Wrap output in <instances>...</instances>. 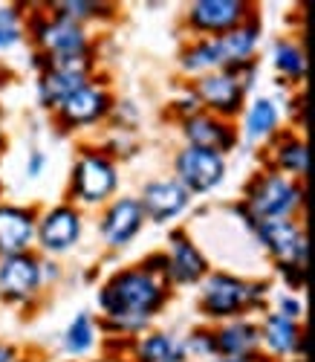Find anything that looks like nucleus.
Returning a JSON list of instances; mask_svg holds the SVG:
<instances>
[{"label":"nucleus","mask_w":315,"mask_h":362,"mask_svg":"<svg viewBox=\"0 0 315 362\" xmlns=\"http://www.w3.org/2000/svg\"><path fill=\"white\" fill-rule=\"evenodd\" d=\"M168 281L156 276L145 264L124 267L102 284L99 290V308L105 322L116 334H139L150 325V319L165 308L168 301Z\"/></svg>","instance_id":"obj_1"},{"label":"nucleus","mask_w":315,"mask_h":362,"mask_svg":"<svg viewBox=\"0 0 315 362\" xmlns=\"http://www.w3.org/2000/svg\"><path fill=\"white\" fill-rule=\"evenodd\" d=\"M269 287L263 281H249L232 273H208L200 281L197 308L208 322H232L246 319L249 310L263 305Z\"/></svg>","instance_id":"obj_2"},{"label":"nucleus","mask_w":315,"mask_h":362,"mask_svg":"<svg viewBox=\"0 0 315 362\" xmlns=\"http://www.w3.org/2000/svg\"><path fill=\"white\" fill-rule=\"evenodd\" d=\"M301 206H304V183L263 168L246 183L240 212L246 215L249 223H261V221L295 218Z\"/></svg>","instance_id":"obj_3"},{"label":"nucleus","mask_w":315,"mask_h":362,"mask_svg":"<svg viewBox=\"0 0 315 362\" xmlns=\"http://www.w3.org/2000/svg\"><path fill=\"white\" fill-rule=\"evenodd\" d=\"M261 247L272 255L278 273L283 276L292 290H301L307 284V232L298 218L283 221H261L249 223Z\"/></svg>","instance_id":"obj_4"},{"label":"nucleus","mask_w":315,"mask_h":362,"mask_svg":"<svg viewBox=\"0 0 315 362\" xmlns=\"http://www.w3.org/2000/svg\"><path fill=\"white\" fill-rule=\"evenodd\" d=\"M119 189V168L107 154L84 151L70 171V200L81 206H102Z\"/></svg>","instance_id":"obj_5"},{"label":"nucleus","mask_w":315,"mask_h":362,"mask_svg":"<svg viewBox=\"0 0 315 362\" xmlns=\"http://www.w3.org/2000/svg\"><path fill=\"white\" fill-rule=\"evenodd\" d=\"M26 33H32V41H35L41 58H58V55H73V52L93 49L84 26L61 18V15L49 12V9L29 21Z\"/></svg>","instance_id":"obj_6"},{"label":"nucleus","mask_w":315,"mask_h":362,"mask_svg":"<svg viewBox=\"0 0 315 362\" xmlns=\"http://www.w3.org/2000/svg\"><path fill=\"white\" fill-rule=\"evenodd\" d=\"M226 157L206 148L185 145L174 157V180L188 194H208L226 180Z\"/></svg>","instance_id":"obj_7"},{"label":"nucleus","mask_w":315,"mask_h":362,"mask_svg":"<svg viewBox=\"0 0 315 362\" xmlns=\"http://www.w3.org/2000/svg\"><path fill=\"white\" fill-rule=\"evenodd\" d=\"M246 90L249 87L234 73H223V70L206 73V76L194 78V84H191V93H194L200 110L220 116V119H232V116L243 113Z\"/></svg>","instance_id":"obj_8"},{"label":"nucleus","mask_w":315,"mask_h":362,"mask_svg":"<svg viewBox=\"0 0 315 362\" xmlns=\"http://www.w3.org/2000/svg\"><path fill=\"white\" fill-rule=\"evenodd\" d=\"M110 107H113L110 90L90 78L87 84H81L76 90V93H70L64 102H61L52 113H55L58 128H64V131H84V128L99 125L102 119L110 113Z\"/></svg>","instance_id":"obj_9"},{"label":"nucleus","mask_w":315,"mask_h":362,"mask_svg":"<svg viewBox=\"0 0 315 362\" xmlns=\"http://www.w3.org/2000/svg\"><path fill=\"white\" fill-rule=\"evenodd\" d=\"M246 21H251V4L246 0H194L185 12V26L197 38H217Z\"/></svg>","instance_id":"obj_10"},{"label":"nucleus","mask_w":315,"mask_h":362,"mask_svg":"<svg viewBox=\"0 0 315 362\" xmlns=\"http://www.w3.org/2000/svg\"><path fill=\"white\" fill-rule=\"evenodd\" d=\"M208 41H211L217 70L243 76L246 70L255 67V52H258V44H261V23L246 21V23L229 29V33H223V35L208 38Z\"/></svg>","instance_id":"obj_11"},{"label":"nucleus","mask_w":315,"mask_h":362,"mask_svg":"<svg viewBox=\"0 0 315 362\" xmlns=\"http://www.w3.org/2000/svg\"><path fill=\"white\" fill-rule=\"evenodd\" d=\"M44 287V261L32 252L0 258V298L9 305H23Z\"/></svg>","instance_id":"obj_12"},{"label":"nucleus","mask_w":315,"mask_h":362,"mask_svg":"<svg viewBox=\"0 0 315 362\" xmlns=\"http://www.w3.org/2000/svg\"><path fill=\"white\" fill-rule=\"evenodd\" d=\"M81 240V215L73 203H58L38 218L35 244L49 255H64Z\"/></svg>","instance_id":"obj_13"},{"label":"nucleus","mask_w":315,"mask_h":362,"mask_svg":"<svg viewBox=\"0 0 315 362\" xmlns=\"http://www.w3.org/2000/svg\"><path fill=\"white\" fill-rule=\"evenodd\" d=\"M165 255V281L168 287H194L208 276V258L185 232H174L168 238Z\"/></svg>","instance_id":"obj_14"},{"label":"nucleus","mask_w":315,"mask_h":362,"mask_svg":"<svg viewBox=\"0 0 315 362\" xmlns=\"http://www.w3.org/2000/svg\"><path fill=\"white\" fill-rule=\"evenodd\" d=\"M179 125H182V136L188 145L214 151V154H223V157L232 148H237V139H240L232 119H220L206 110H197L191 116L179 119Z\"/></svg>","instance_id":"obj_15"},{"label":"nucleus","mask_w":315,"mask_h":362,"mask_svg":"<svg viewBox=\"0 0 315 362\" xmlns=\"http://www.w3.org/2000/svg\"><path fill=\"white\" fill-rule=\"evenodd\" d=\"M136 200L142 206L145 221L168 223L185 212L188 203H191V194H188L174 177H156V180H148Z\"/></svg>","instance_id":"obj_16"},{"label":"nucleus","mask_w":315,"mask_h":362,"mask_svg":"<svg viewBox=\"0 0 315 362\" xmlns=\"http://www.w3.org/2000/svg\"><path fill=\"white\" fill-rule=\"evenodd\" d=\"M142 226H145V215H142L139 200L136 197H119L102 212L99 235L105 240V247L124 250L142 232Z\"/></svg>","instance_id":"obj_17"},{"label":"nucleus","mask_w":315,"mask_h":362,"mask_svg":"<svg viewBox=\"0 0 315 362\" xmlns=\"http://www.w3.org/2000/svg\"><path fill=\"white\" fill-rule=\"evenodd\" d=\"M38 215L29 206L0 203V258L32 252Z\"/></svg>","instance_id":"obj_18"},{"label":"nucleus","mask_w":315,"mask_h":362,"mask_svg":"<svg viewBox=\"0 0 315 362\" xmlns=\"http://www.w3.org/2000/svg\"><path fill=\"white\" fill-rule=\"evenodd\" d=\"M214 356L220 359H263L261 356V334L258 325L249 319H232L211 327Z\"/></svg>","instance_id":"obj_19"},{"label":"nucleus","mask_w":315,"mask_h":362,"mask_svg":"<svg viewBox=\"0 0 315 362\" xmlns=\"http://www.w3.org/2000/svg\"><path fill=\"white\" fill-rule=\"evenodd\" d=\"M258 334H261V351H269L272 356L278 359H304L307 354V334L301 322H292V319H283L278 316L275 310L263 316V322L258 325Z\"/></svg>","instance_id":"obj_20"},{"label":"nucleus","mask_w":315,"mask_h":362,"mask_svg":"<svg viewBox=\"0 0 315 362\" xmlns=\"http://www.w3.org/2000/svg\"><path fill=\"white\" fill-rule=\"evenodd\" d=\"M307 142L298 136V134H275L272 136V157H269V171H278L283 177L290 180H298V183H304L307 177Z\"/></svg>","instance_id":"obj_21"},{"label":"nucleus","mask_w":315,"mask_h":362,"mask_svg":"<svg viewBox=\"0 0 315 362\" xmlns=\"http://www.w3.org/2000/svg\"><path fill=\"white\" fill-rule=\"evenodd\" d=\"M131 362H188L182 339L165 334V330H148L133 342Z\"/></svg>","instance_id":"obj_22"},{"label":"nucleus","mask_w":315,"mask_h":362,"mask_svg":"<svg viewBox=\"0 0 315 362\" xmlns=\"http://www.w3.org/2000/svg\"><path fill=\"white\" fill-rule=\"evenodd\" d=\"M87 81H90V78H87V76H78V73L44 67L41 76H38V102H41V107H47V110H55L70 93H76V90H78L81 84H87Z\"/></svg>","instance_id":"obj_23"},{"label":"nucleus","mask_w":315,"mask_h":362,"mask_svg":"<svg viewBox=\"0 0 315 362\" xmlns=\"http://www.w3.org/2000/svg\"><path fill=\"white\" fill-rule=\"evenodd\" d=\"M278 122H280V110L269 96H258L251 99L249 107H243V134L251 142L272 139L278 134Z\"/></svg>","instance_id":"obj_24"},{"label":"nucleus","mask_w":315,"mask_h":362,"mask_svg":"<svg viewBox=\"0 0 315 362\" xmlns=\"http://www.w3.org/2000/svg\"><path fill=\"white\" fill-rule=\"evenodd\" d=\"M272 67L278 70V76H283V81L301 84L307 78V55L304 47L295 41H278L272 47Z\"/></svg>","instance_id":"obj_25"},{"label":"nucleus","mask_w":315,"mask_h":362,"mask_svg":"<svg viewBox=\"0 0 315 362\" xmlns=\"http://www.w3.org/2000/svg\"><path fill=\"white\" fill-rule=\"evenodd\" d=\"M96 337H99L96 319L90 313H76V319L64 330V351L73 356H84L93 351V345H96Z\"/></svg>","instance_id":"obj_26"},{"label":"nucleus","mask_w":315,"mask_h":362,"mask_svg":"<svg viewBox=\"0 0 315 362\" xmlns=\"http://www.w3.org/2000/svg\"><path fill=\"white\" fill-rule=\"evenodd\" d=\"M49 12L67 18L78 26L90 23V21H102L113 15L110 4H96V0H58V4H49Z\"/></svg>","instance_id":"obj_27"},{"label":"nucleus","mask_w":315,"mask_h":362,"mask_svg":"<svg viewBox=\"0 0 315 362\" xmlns=\"http://www.w3.org/2000/svg\"><path fill=\"white\" fill-rule=\"evenodd\" d=\"M179 70L188 73V76H206V73H214L217 70V62H214V52H211V41L208 38H197L191 44H185L182 52H179Z\"/></svg>","instance_id":"obj_28"},{"label":"nucleus","mask_w":315,"mask_h":362,"mask_svg":"<svg viewBox=\"0 0 315 362\" xmlns=\"http://www.w3.org/2000/svg\"><path fill=\"white\" fill-rule=\"evenodd\" d=\"M23 33H26V21H23L20 9L0 6V49H9L15 44H20Z\"/></svg>","instance_id":"obj_29"},{"label":"nucleus","mask_w":315,"mask_h":362,"mask_svg":"<svg viewBox=\"0 0 315 362\" xmlns=\"http://www.w3.org/2000/svg\"><path fill=\"white\" fill-rule=\"evenodd\" d=\"M182 348H185V356L188 359H214V337H211V327H194L191 334L182 339Z\"/></svg>","instance_id":"obj_30"},{"label":"nucleus","mask_w":315,"mask_h":362,"mask_svg":"<svg viewBox=\"0 0 315 362\" xmlns=\"http://www.w3.org/2000/svg\"><path fill=\"white\" fill-rule=\"evenodd\" d=\"M275 313H278V316H283V319L301 322V319H304V305H301V298H295L292 293H287V296H280V298H278Z\"/></svg>","instance_id":"obj_31"},{"label":"nucleus","mask_w":315,"mask_h":362,"mask_svg":"<svg viewBox=\"0 0 315 362\" xmlns=\"http://www.w3.org/2000/svg\"><path fill=\"white\" fill-rule=\"evenodd\" d=\"M41 174H44V154L41 151H32V154H29V163H26V177L35 180Z\"/></svg>","instance_id":"obj_32"},{"label":"nucleus","mask_w":315,"mask_h":362,"mask_svg":"<svg viewBox=\"0 0 315 362\" xmlns=\"http://www.w3.org/2000/svg\"><path fill=\"white\" fill-rule=\"evenodd\" d=\"M18 359V348L9 342H0V362H15Z\"/></svg>","instance_id":"obj_33"},{"label":"nucleus","mask_w":315,"mask_h":362,"mask_svg":"<svg viewBox=\"0 0 315 362\" xmlns=\"http://www.w3.org/2000/svg\"><path fill=\"white\" fill-rule=\"evenodd\" d=\"M93 362H131V359H124V356H99V359H93Z\"/></svg>","instance_id":"obj_34"},{"label":"nucleus","mask_w":315,"mask_h":362,"mask_svg":"<svg viewBox=\"0 0 315 362\" xmlns=\"http://www.w3.org/2000/svg\"><path fill=\"white\" fill-rule=\"evenodd\" d=\"M208 362H266V359H220V356H214Z\"/></svg>","instance_id":"obj_35"},{"label":"nucleus","mask_w":315,"mask_h":362,"mask_svg":"<svg viewBox=\"0 0 315 362\" xmlns=\"http://www.w3.org/2000/svg\"><path fill=\"white\" fill-rule=\"evenodd\" d=\"M4 145H6V139H4V131H0V151H4Z\"/></svg>","instance_id":"obj_36"},{"label":"nucleus","mask_w":315,"mask_h":362,"mask_svg":"<svg viewBox=\"0 0 315 362\" xmlns=\"http://www.w3.org/2000/svg\"><path fill=\"white\" fill-rule=\"evenodd\" d=\"M280 362H304V359H280Z\"/></svg>","instance_id":"obj_37"},{"label":"nucleus","mask_w":315,"mask_h":362,"mask_svg":"<svg viewBox=\"0 0 315 362\" xmlns=\"http://www.w3.org/2000/svg\"><path fill=\"white\" fill-rule=\"evenodd\" d=\"M15 362H32V359H20V356H18V359H15Z\"/></svg>","instance_id":"obj_38"}]
</instances>
